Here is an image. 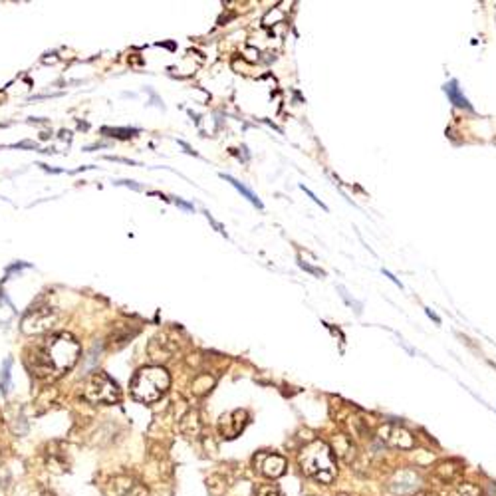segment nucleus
<instances>
[{
    "label": "nucleus",
    "instance_id": "1",
    "mask_svg": "<svg viewBox=\"0 0 496 496\" xmlns=\"http://www.w3.org/2000/svg\"><path fill=\"white\" fill-rule=\"evenodd\" d=\"M80 358V346L72 335L58 334L52 335L36 349V356L30 358L34 361L32 370L40 377L52 373H62L72 370Z\"/></svg>",
    "mask_w": 496,
    "mask_h": 496
},
{
    "label": "nucleus",
    "instance_id": "2",
    "mask_svg": "<svg viewBox=\"0 0 496 496\" xmlns=\"http://www.w3.org/2000/svg\"><path fill=\"white\" fill-rule=\"evenodd\" d=\"M298 462H300L302 472L318 483L332 484L337 476L334 451L323 441H312L310 445L304 446L298 457Z\"/></svg>",
    "mask_w": 496,
    "mask_h": 496
},
{
    "label": "nucleus",
    "instance_id": "3",
    "mask_svg": "<svg viewBox=\"0 0 496 496\" xmlns=\"http://www.w3.org/2000/svg\"><path fill=\"white\" fill-rule=\"evenodd\" d=\"M171 385V375L165 367L159 365H149L143 367L133 375L131 379V395L141 403H155L159 401Z\"/></svg>",
    "mask_w": 496,
    "mask_h": 496
},
{
    "label": "nucleus",
    "instance_id": "4",
    "mask_svg": "<svg viewBox=\"0 0 496 496\" xmlns=\"http://www.w3.org/2000/svg\"><path fill=\"white\" fill-rule=\"evenodd\" d=\"M84 397L89 403H115L119 399V387L110 375L101 372L94 373L87 379Z\"/></svg>",
    "mask_w": 496,
    "mask_h": 496
},
{
    "label": "nucleus",
    "instance_id": "5",
    "mask_svg": "<svg viewBox=\"0 0 496 496\" xmlns=\"http://www.w3.org/2000/svg\"><path fill=\"white\" fill-rule=\"evenodd\" d=\"M377 437L384 441L385 445L395 446V448H413L415 446V437L401 425L395 423H385L379 427Z\"/></svg>",
    "mask_w": 496,
    "mask_h": 496
},
{
    "label": "nucleus",
    "instance_id": "6",
    "mask_svg": "<svg viewBox=\"0 0 496 496\" xmlns=\"http://www.w3.org/2000/svg\"><path fill=\"white\" fill-rule=\"evenodd\" d=\"M256 462H258V467H261L262 474L268 476V479H278V476H282L286 472V459L284 457H280V455H274V453H270V455H261V457L256 459Z\"/></svg>",
    "mask_w": 496,
    "mask_h": 496
},
{
    "label": "nucleus",
    "instance_id": "7",
    "mask_svg": "<svg viewBox=\"0 0 496 496\" xmlns=\"http://www.w3.org/2000/svg\"><path fill=\"white\" fill-rule=\"evenodd\" d=\"M462 471H465V465L460 462V460H443V462H439L437 465V469H435V474L443 481L445 484H459L460 483V476H462Z\"/></svg>",
    "mask_w": 496,
    "mask_h": 496
},
{
    "label": "nucleus",
    "instance_id": "8",
    "mask_svg": "<svg viewBox=\"0 0 496 496\" xmlns=\"http://www.w3.org/2000/svg\"><path fill=\"white\" fill-rule=\"evenodd\" d=\"M245 419H247V413L245 411H233L228 415H223L221 417V433L226 437V439H235L236 435L240 433L245 429Z\"/></svg>",
    "mask_w": 496,
    "mask_h": 496
},
{
    "label": "nucleus",
    "instance_id": "9",
    "mask_svg": "<svg viewBox=\"0 0 496 496\" xmlns=\"http://www.w3.org/2000/svg\"><path fill=\"white\" fill-rule=\"evenodd\" d=\"M445 94L448 96V101H451V103H455L457 108H462V110H469V112L472 110L471 101L465 98V94L460 92L459 82H457V80H451V82L446 84Z\"/></svg>",
    "mask_w": 496,
    "mask_h": 496
},
{
    "label": "nucleus",
    "instance_id": "10",
    "mask_svg": "<svg viewBox=\"0 0 496 496\" xmlns=\"http://www.w3.org/2000/svg\"><path fill=\"white\" fill-rule=\"evenodd\" d=\"M334 455L344 460H351V455H356V448L346 435H337L334 439Z\"/></svg>",
    "mask_w": 496,
    "mask_h": 496
},
{
    "label": "nucleus",
    "instance_id": "11",
    "mask_svg": "<svg viewBox=\"0 0 496 496\" xmlns=\"http://www.w3.org/2000/svg\"><path fill=\"white\" fill-rule=\"evenodd\" d=\"M221 177H223L224 181H228V183H231V185L235 187V189H236V191H238V193H240V195H245V197H247L248 200H250V203H252V205H254V207H256V209H262V207H264V205H262V200H261V198L256 197V195H254V193H252V191H250V189H248V187L242 185V183H240V181H236L235 177H231V175H224V173L221 175Z\"/></svg>",
    "mask_w": 496,
    "mask_h": 496
},
{
    "label": "nucleus",
    "instance_id": "12",
    "mask_svg": "<svg viewBox=\"0 0 496 496\" xmlns=\"http://www.w3.org/2000/svg\"><path fill=\"white\" fill-rule=\"evenodd\" d=\"M448 496H484V493L481 490V486H476V484L459 483L451 488Z\"/></svg>",
    "mask_w": 496,
    "mask_h": 496
},
{
    "label": "nucleus",
    "instance_id": "13",
    "mask_svg": "<svg viewBox=\"0 0 496 496\" xmlns=\"http://www.w3.org/2000/svg\"><path fill=\"white\" fill-rule=\"evenodd\" d=\"M10 385H13V360H6L4 361V365H2V375H0V389H2V395H8Z\"/></svg>",
    "mask_w": 496,
    "mask_h": 496
},
{
    "label": "nucleus",
    "instance_id": "14",
    "mask_svg": "<svg viewBox=\"0 0 496 496\" xmlns=\"http://www.w3.org/2000/svg\"><path fill=\"white\" fill-rule=\"evenodd\" d=\"M212 385H214V379H212L211 375L203 373V375H198L197 379L193 381V391H195L197 395H205V393L211 391Z\"/></svg>",
    "mask_w": 496,
    "mask_h": 496
},
{
    "label": "nucleus",
    "instance_id": "15",
    "mask_svg": "<svg viewBox=\"0 0 496 496\" xmlns=\"http://www.w3.org/2000/svg\"><path fill=\"white\" fill-rule=\"evenodd\" d=\"M103 133H112L110 137H117V139H127V137H133L136 133H139V129H110V127H105L103 129Z\"/></svg>",
    "mask_w": 496,
    "mask_h": 496
},
{
    "label": "nucleus",
    "instance_id": "16",
    "mask_svg": "<svg viewBox=\"0 0 496 496\" xmlns=\"http://www.w3.org/2000/svg\"><path fill=\"white\" fill-rule=\"evenodd\" d=\"M256 496H280V490H278L274 484H264V486L258 488Z\"/></svg>",
    "mask_w": 496,
    "mask_h": 496
},
{
    "label": "nucleus",
    "instance_id": "17",
    "mask_svg": "<svg viewBox=\"0 0 496 496\" xmlns=\"http://www.w3.org/2000/svg\"><path fill=\"white\" fill-rule=\"evenodd\" d=\"M300 189H302V191H306V193H308V197L314 198V203H316V205H320V207H322L323 211H328V209H326V205H323L322 200H320V198H318V197H316V195H314V193H312L310 189H306V187H304V185H300Z\"/></svg>",
    "mask_w": 496,
    "mask_h": 496
},
{
    "label": "nucleus",
    "instance_id": "18",
    "mask_svg": "<svg viewBox=\"0 0 496 496\" xmlns=\"http://www.w3.org/2000/svg\"><path fill=\"white\" fill-rule=\"evenodd\" d=\"M175 203L181 207V209H185V211H193V205H189V203H185V200H181V198H175Z\"/></svg>",
    "mask_w": 496,
    "mask_h": 496
},
{
    "label": "nucleus",
    "instance_id": "19",
    "mask_svg": "<svg viewBox=\"0 0 496 496\" xmlns=\"http://www.w3.org/2000/svg\"><path fill=\"white\" fill-rule=\"evenodd\" d=\"M384 274H385V276H387V278H389V280H391V282H395V284L399 286V288H403V284H401V282H399V280H397L395 276H393V274L389 272V270H385V268H384Z\"/></svg>",
    "mask_w": 496,
    "mask_h": 496
},
{
    "label": "nucleus",
    "instance_id": "20",
    "mask_svg": "<svg viewBox=\"0 0 496 496\" xmlns=\"http://www.w3.org/2000/svg\"><path fill=\"white\" fill-rule=\"evenodd\" d=\"M115 185H125V187H133V189H136V191H139V189H141V187H139V185H136V183H133V181H117V183H115Z\"/></svg>",
    "mask_w": 496,
    "mask_h": 496
},
{
    "label": "nucleus",
    "instance_id": "21",
    "mask_svg": "<svg viewBox=\"0 0 496 496\" xmlns=\"http://www.w3.org/2000/svg\"><path fill=\"white\" fill-rule=\"evenodd\" d=\"M427 316H429V318H431V320H435V322H437V323H441V320H439V316H437V314H435V312L429 310V308H427Z\"/></svg>",
    "mask_w": 496,
    "mask_h": 496
},
{
    "label": "nucleus",
    "instance_id": "22",
    "mask_svg": "<svg viewBox=\"0 0 496 496\" xmlns=\"http://www.w3.org/2000/svg\"><path fill=\"white\" fill-rule=\"evenodd\" d=\"M413 496H437L435 493H431V490H419V493H415Z\"/></svg>",
    "mask_w": 496,
    "mask_h": 496
},
{
    "label": "nucleus",
    "instance_id": "23",
    "mask_svg": "<svg viewBox=\"0 0 496 496\" xmlns=\"http://www.w3.org/2000/svg\"><path fill=\"white\" fill-rule=\"evenodd\" d=\"M44 496H50V495H48V493H44Z\"/></svg>",
    "mask_w": 496,
    "mask_h": 496
},
{
    "label": "nucleus",
    "instance_id": "24",
    "mask_svg": "<svg viewBox=\"0 0 496 496\" xmlns=\"http://www.w3.org/2000/svg\"><path fill=\"white\" fill-rule=\"evenodd\" d=\"M337 496H347V495H337Z\"/></svg>",
    "mask_w": 496,
    "mask_h": 496
}]
</instances>
